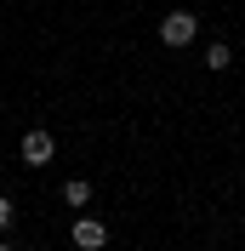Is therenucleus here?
Returning <instances> with one entry per match:
<instances>
[{
    "label": "nucleus",
    "mask_w": 245,
    "mask_h": 251,
    "mask_svg": "<svg viewBox=\"0 0 245 251\" xmlns=\"http://www.w3.org/2000/svg\"><path fill=\"white\" fill-rule=\"evenodd\" d=\"M194 34H199V17L194 12H166V17H160V40H166L171 51L194 46Z\"/></svg>",
    "instance_id": "obj_1"
},
{
    "label": "nucleus",
    "mask_w": 245,
    "mask_h": 251,
    "mask_svg": "<svg viewBox=\"0 0 245 251\" xmlns=\"http://www.w3.org/2000/svg\"><path fill=\"white\" fill-rule=\"evenodd\" d=\"M12 217H17V205L6 200V194H0V234H6V228H12Z\"/></svg>",
    "instance_id": "obj_6"
},
{
    "label": "nucleus",
    "mask_w": 245,
    "mask_h": 251,
    "mask_svg": "<svg viewBox=\"0 0 245 251\" xmlns=\"http://www.w3.org/2000/svg\"><path fill=\"white\" fill-rule=\"evenodd\" d=\"M63 205H69V211H86V205H92V183H86V177H69V183H63Z\"/></svg>",
    "instance_id": "obj_4"
},
{
    "label": "nucleus",
    "mask_w": 245,
    "mask_h": 251,
    "mask_svg": "<svg viewBox=\"0 0 245 251\" xmlns=\"http://www.w3.org/2000/svg\"><path fill=\"white\" fill-rule=\"evenodd\" d=\"M69 240H74L80 251H103V246H108V223H97V217H80L74 228H69Z\"/></svg>",
    "instance_id": "obj_3"
},
{
    "label": "nucleus",
    "mask_w": 245,
    "mask_h": 251,
    "mask_svg": "<svg viewBox=\"0 0 245 251\" xmlns=\"http://www.w3.org/2000/svg\"><path fill=\"white\" fill-rule=\"evenodd\" d=\"M0 251H17V246H6V240H0Z\"/></svg>",
    "instance_id": "obj_7"
},
{
    "label": "nucleus",
    "mask_w": 245,
    "mask_h": 251,
    "mask_svg": "<svg viewBox=\"0 0 245 251\" xmlns=\"http://www.w3.org/2000/svg\"><path fill=\"white\" fill-rule=\"evenodd\" d=\"M228 63H234V51L222 46V40H211V46H205V69H217V75H222Z\"/></svg>",
    "instance_id": "obj_5"
},
{
    "label": "nucleus",
    "mask_w": 245,
    "mask_h": 251,
    "mask_svg": "<svg viewBox=\"0 0 245 251\" xmlns=\"http://www.w3.org/2000/svg\"><path fill=\"white\" fill-rule=\"evenodd\" d=\"M17 154H23V166H51V154H57V137L51 131H23V143H17Z\"/></svg>",
    "instance_id": "obj_2"
}]
</instances>
